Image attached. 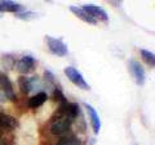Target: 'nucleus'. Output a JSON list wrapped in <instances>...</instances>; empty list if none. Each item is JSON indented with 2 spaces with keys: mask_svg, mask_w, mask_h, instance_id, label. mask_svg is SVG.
Instances as JSON below:
<instances>
[{
  "mask_svg": "<svg viewBox=\"0 0 155 145\" xmlns=\"http://www.w3.org/2000/svg\"><path fill=\"white\" fill-rule=\"evenodd\" d=\"M53 98H54V100H57L60 104L66 103V101H67V99L65 98V95L62 94V91L60 89H54V90H53Z\"/></svg>",
  "mask_w": 155,
  "mask_h": 145,
  "instance_id": "obj_16",
  "label": "nucleus"
},
{
  "mask_svg": "<svg viewBox=\"0 0 155 145\" xmlns=\"http://www.w3.org/2000/svg\"><path fill=\"white\" fill-rule=\"evenodd\" d=\"M16 17L21 18V19H26V21H30V19H34L36 17V13H34V12H19V13H16Z\"/></svg>",
  "mask_w": 155,
  "mask_h": 145,
  "instance_id": "obj_17",
  "label": "nucleus"
},
{
  "mask_svg": "<svg viewBox=\"0 0 155 145\" xmlns=\"http://www.w3.org/2000/svg\"><path fill=\"white\" fill-rule=\"evenodd\" d=\"M0 17H2V12H0Z\"/></svg>",
  "mask_w": 155,
  "mask_h": 145,
  "instance_id": "obj_23",
  "label": "nucleus"
},
{
  "mask_svg": "<svg viewBox=\"0 0 155 145\" xmlns=\"http://www.w3.org/2000/svg\"><path fill=\"white\" fill-rule=\"evenodd\" d=\"M0 136H2V128H0Z\"/></svg>",
  "mask_w": 155,
  "mask_h": 145,
  "instance_id": "obj_22",
  "label": "nucleus"
},
{
  "mask_svg": "<svg viewBox=\"0 0 155 145\" xmlns=\"http://www.w3.org/2000/svg\"><path fill=\"white\" fill-rule=\"evenodd\" d=\"M0 91L5 95L7 100H12L14 101L17 98L14 95V91H13V86H12V82L11 80L8 79V76L5 75H0Z\"/></svg>",
  "mask_w": 155,
  "mask_h": 145,
  "instance_id": "obj_7",
  "label": "nucleus"
},
{
  "mask_svg": "<svg viewBox=\"0 0 155 145\" xmlns=\"http://www.w3.org/2000/svg\"><path fill=\"white\" fill-rule=\"evenodd\" d=\"M45 80L47 81H51V82H53V81H54V77H53V75L51 73V72L49 71H45Z\"/></svg>",
  "mask_w": 155,
  "mask_h": 145,
  "instance_id": "obj_18",
  "label": "nucleus"
},
{
  "mask_svg": "<svg viewBox=\"0 0 155 145\" xmlns=\"http://www.w3.org/2000/svg\"><path fill=\"white\" fill-rule=\"evenodd\" d=\"M56 145H80V141L74 136H66L61 139Z\"/></svg>",
  "mask_w": 155,
  "mask_h": 145,
  "instance_id": "obj_15",
  "label": "nucleus"
},
{
  "mask_svg": "<svg viewBox=\"0 0 155 145\" xmlns=\"http://www.w3.org/2000/svg\"><path fill=\"white\" fill-rule=\"evenodd\" d=\"M48 99V94L45 91H40V93H36L34 96H31L28 99V107L30 108H39L41 107L43 104L45 103V100Z\"/></svg>",
  "mask_w": 155,
  "mask_h": 145,
  "instance_id": "obj_13",
  "label": "nucleus"
},
{
  "mask_svg": "<svg viewBox=\"0 0 155 145\" xmlns=\"http://www.w3.org/2000/svg\"><path fill=\"white\" fill-rule=\"evenodd\" d=\"M0 75H2V72H0Z\"/></svg>",
  "mask_w": 155,
  "mask_h": 145,
  "instance_id": "obj_24",
  "label": "nucleus"
},
{
  "mask_svg": "<svg viewBox=\"0 0 155 145\" xmlns=\"http://www.w3.org/2000/svg\"><path fill=\"white\" fill-rule=\"evenodd\" d=\"M34 81L35 79H30L27 76H19L18 77V86L21 93L23 94H28L31 93V90L34 89Z\"/></svg>",
  "mask_w": 155,
  "mask_h": 145,
  "instance_id": "obj_12",
  "label": "nucleus"
},
{
  "mask_svg": "<svg viewBox=\"0 0 155 145\" xmlns=\"http://www.w3.org/2000/svg\"><path fill=\"white\" fill-rule=\"evenodd\" d=\"M71 122L69 118L66 117H56L54 121L51 125V132L54 135V136H61V135H65L71 127Z\"/></svg>",
  "mask_w": 155,
  "mask_h": 145,
  "instance_id": "obj_3",
  "label": "nucleus"
},
{
  "mask_svg": "<svg viewBox=\"0 0 155 145\" xmlns=\"http://www.w3.org/2000/svg\"><path fill=\"white\" fill-rule=\"evenodd\" d=\"M64 72H65V75H66L67 79H69L75 86L80 88L81 90H89L91 89L89 85L87 84V81L84 80L83 75H81L80 72L75 68V67H71V66L66 67V68L64 69Z\"/></svg>",
  "mask_w": 155,
  "mask_h": 145,
  "instance_id": "obj_1",
  "label": "nucleus"
},
{
  "mask_svg": "<svg viewBox=\"0 0 155 145\" xmlns=\"http://www.w3.org/2000/svg\"><path fill=\"white\" fill-rule=\"evenodd\" d=\"M128 64H129V71L133 76V80L136 81V84L138 86H142L145 84V81H146V75H145L143 67L134 59H130L128 62Z\"/></svg>",
  "mask_w": 155,
  "mask_h": 145,
  "instance_id": "obj_4",
  "label": "nucleus"
},
{
  "mask_svg": "<svg viewBox=\"0 0 155 145\" xmlns=\"http://www.w3.org/2000/svg\"><path fill=\"white\" fill-rule=\"evenodd\" d=\"M35 59H34L30 55H23L22 58H19V59L16 62V68L17 71L19 72L21 75H27L30 73V72L35 68Z\"/></svg>",
  "mask_w": 155,
  "mask_h": 145,
  "instance_id": "obj_6",
  "label": "nucleus"
},
{
  "mask_svg": "<svg viewBox=\"0 0 155 145\" xmlns=\"http://www.w3.org/2000/svg\"><path fill=\"white\" fill-rule=\"evenodd\" d=\"M45 40H47L48 49H49V51L52 54H54L57 57H66L69 54V49H67V46L65 45V42L62 41L61 39L47 36Z\"/></svg>",
  "mask_w": 155,
  "mask_h": 145,
  "instance_id": "obj_2",
  "label": "nucleus"
},
{
  "mask_svg": "<svg viewBox=\"0 0 155 145\" xmlns=\"http://www.w3.org/2000/svg\"><path fill=\"white\" fill-rule=\"evenodd\" d=\"M18 127V121L12 117L11 114H7V113H0V128H4V130H14Z\"/></svg>",
  "mask_w": 155,
  "mask_h": 145,
  "instance_id": "obj_9",
  "label": "nucleus"
},
{
  "mask_svg": "<svg viewBox=\"0 0 155 145\" xmlns=\"http://www.w3.org/2000/svg\"><path fill=\"white\" fill-rule=\"evenodd\" d=\"M84 107L87 110H88V116H89V119H91V125H92V128H93V132L96 135H98L100 130H101V121L98 117V113H97V110L89 104H84Z\"/></svg>",
  "mask_w": 155,
  "mask_h": 145,
  "instance_id": "obj_8",
  "label": "nucleus"
},
{
  "mask_svg": "<svg viewBox=\"0 0 155 145\" xmlns=\"http://www.w3.org/2000/svg\"><path fill=\"white\" fill-rule=\"evenodd\" d=\"M110 2H111V4H113V5H115V7H119L120 4H122L123 0H110Z\"/></svg>",
  "mask_w": 155,
  "mask_h": 145,
  "instance_id": "obj_19",
  "label": "nucleus"
},
{
  "mask_svg": "<svg viewBox=\"0 0 155 145\" xmlns=\"http://www.w3.org/2000/svg\"><path fill=\"white\" fill-rule=\"evenodd\" d=\"M81 8H83L92 18L96 19V21L109 22V16L104 8H101L98 5H93V4H85V5H83Z\"/></svg>",
  "mask_w": 155,
  "mask_h": 145,
  "instance_id": "obj_5",
  "label": "nucleus"
},
{
  "mask_svg": "<svg viewBox=\"0 0 155 145\" xmlns=\"http://www.w3.org/2000/svg\"><path fill=\"white\" fill-rule=\"evenodd\" d=\"M0 145H4V143L2 141V140H0Z\"/></svg>",
  "mask_w": 155,
  "mask_h": 145,
  "instance_id": "obj_20",
  "label": "nucleus"
},
{
  "mask_svg": "<svg viewBox=\"0 0 155 145\" xmlns=\"http://www.w3.org/2000/svg\"><path fill=\"white\" fill-rule=\"evenodd\" d=\"M70 11L71 13L74 14L75 17L78 18H80L83 22H87V23H89V25H97V21L96 19H93L88 13H87L81 7H75V5H71L70 7Z\"/></svg>",
  "mask_w": 155,
  "mask_h": 145,
  "instance_id": "obj_10",
  "label": "nucleus"
},
{
  "mask_svg": "<svg viewBox=\"0 0 155 145\" xmlns=\"http://www.w3.org/2000/svg\"><path fill=\"white\" fill-rule=\"evenodd\" d=\"M47 2H48V3H52V0H47Z\"/></svg>",
  "mask_w": 155,
  "mask_h": 145,
  "instance_id": "obj_21",
  "label": "nucleus"
},
{
  "mask_svg": "<svg viewBox=\"0 0 155 145\" xmlns=\"http://www.w3.org/2000/svg\"><path fill=\"white\" fill-rule=\"evenodd\" d=\"M140 54H141L143 62L147 66H150V67L155 66V55H154V53L149 51V50H145V49H141L140 50Z\"/></svg>",
  "mask_w": 155,
  "mask_h": 145,
  "instance_id": "obj_14",
  "label": "nucleus"
},
{
  "mask_svg": "<svg viewBox=\"0 0 155 145\" xmlns=\"http://www.w3.org/2000/svg\"><path fill=\"white\" fill-rule=\"evenodd\" d=\"M23 9L21 4H18L13 0H0V12H11V13H19Z\"/></svg>",
  "mask_w": 155,
  "mask_h": 145,
  "instance_id": "obj_11",
  "label": "nucleus"
}]
</instances>
